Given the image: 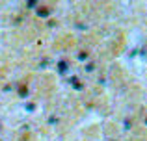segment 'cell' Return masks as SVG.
I'll list each match as a JSON object with an SVG mask.
<instances>
[{
  "label": "cell",
  "mask_w": 147,
  "mask_h": 141,
  "mask_svg": "<svg viewBox=\"0 0 147 141\" xmlns=\"http://www.w3.org/2000/svg\"><path fill=\"white\" fill-rule=\"evenodd\" d=\"M37 15H39V17H49L50 11L47 9V7H39V9H37Z\"/></svg>",
  "instance_id": "6da1fadb"
},
{
  "label": "cell",
  "mask_w": 147,
  "mask_h": 141,
  "mask_svg": "<svg viewBox=\"0 0 147 141\" xmlns=\"http://www.w3.org/2000/svg\"><path fill=\"white\" fill-rule=\"evenodd\" d=\"M26 95H28V87L21 86V87H19V97H21V98H24Z\"/></svg>",
  "instance_id": "7a4b0ae2"
},
{
  "label": "cell",
  "mask_w": 147,
  "mask_h": 141,
  "mask_svg": "<svg viewBox=\"0 0 147 141\" xmlns=\"http://www.w3.org/2000/svg\"><path fill=\"white\" fill-rule=\"evenodd\" d=\"M58 71H60V72L67 71V61H60V63H58Z\"/></svg>",
  "instance_id": "3957f363"
}]
</instances>
